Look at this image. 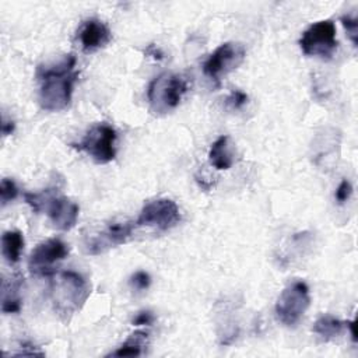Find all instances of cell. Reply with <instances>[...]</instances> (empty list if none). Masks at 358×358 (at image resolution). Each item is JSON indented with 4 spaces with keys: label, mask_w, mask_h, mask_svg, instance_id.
Masks as SVG:
<instances>
[{
    "label": "cell",
    "mask_w": 358,
    "mask_h": 358,
    "mask_svg": "<svg viewBox=\"0 0 358 358\" xmlns=\"http://www.w3.org/2000/svg\"><path fill=\"white\" fill-rule=\"evenodd\" d=\"M129 282H130V287H131L133 289L144 291V289H147V288L150 287V284H151V277H150L148 273L140 270V271H136V273L130 277Z\"/></svg>",
    "instance_id": "20"
},
{
    "label": "cell",
    "mask_w": 358,
    "mask_h": 358,
    "mask_svg": "<svg viewBox=\"0 0 358 358\" xmlns=\"http://www.w3.org/2000/svg\"><path fill=\"white\" fill-rule=\"evenodd\" d=\"M154 319L155 317H154L151 310H141L133 319V324L134 326H150V324H152Z\"/></svg>",
    "instance_id": "23"
},
{
    "label": "cell",
    "mask_w": 358,
    "mask_h": 358,
    "mask_svg": "<svg viewBox=\"0 0 358 358\" xmlns=\"http://www.w3.org/2000/svg\"><path fill=\"white\" fill-rule=\"evenodd\" d=\"M112 39L110 29L105 22L96 18L84 21L78 31V41L84 52L91 53L106 46Z\"/></svg>",
    "instance_id": "12"
},
{
    "label": "cell",
    "mask_w": 358,
    "mask_h": 358,
    "mask_svg": "<svg viewBox=\"0 0 358 358\" xmlns=\"http://www.w3.org/2000/svg\"><path fill=\"white\" fill-rule=\"evenodd\" d=\"M227 103L232 109H241L248 103V95L241 90H232L227 98Z\"/></svg>",
    "instance_id": "22"
},
{
    "label": "cell",
    "mask_w": 358,
    "mask_h": 358,
    "mask_svg": "<svg viewBox=\"0 0 358 358\" xmlns=\"http://www.w3.org/2000/svg\"><path fill=\"white\" fill-rule=\"evenodd\" d=\"M229 137L220 136L210 147L208 159L215 169H229L234 164V157L229 150Z\"/></svg>",
    "instance_id": "13"
},
{
    "label": "cell",
    "mask_w": 358,
    "mask_h": 358,
    "mask_svg": "<svg viewBox=\"0 0 358 358\" xmlns=\"http://www.w3.org/2000/svg\"><path fill=\"white\" fill-rule=\"evenodd\" d=\"M38 80L41 83L38 101L48 112H60L70 105L73 88L78 77L76 70V56L66 55L57 64L39 67Z\"/></svg>",
    "instance_id": "1"
},
{
    "label": "cell",
    "mask_w": 358,
    "mask_h": 358,
    "mask_svg": "<svg viewBox=\"0 0 358 358\" xmlns=\"http://www.w3.org/2000/svg\"><path fill=\"white\" fill-rule=\"evenodd\" d=\"M116 130L108 123L94 124L78 144H71L78 151L87 152L94 162L108 164L116 157Z\"/></svg>",
    "instance_id": "6"
},
{
    "label": "cell",
    "mask_w": 358,
    "mask_h": 358,
    "mask_svg": "<svg viewBox=\"0 0 358 358\" xmlns=\"http://www.w3.org/2000/svg\"><path fill=\"white\" fill-rule=\"evenodd\" d=\"M190 88L189 77L178 73H161L147 88V99L151 112L165 115L179 106Z\"/></svg>",
    "instance_id": "3"
},
{
    "label": "cell",
    "mask_w": 358,
    "mask_h": 358,
    "mask_svg": "<svg viewBox=\"0 0 358 358\" xmlns=\"http://www.w3.org/2000/svg\"><path fill=\"white\" fill-rule=\"evenodd\" d=\"M147 341L148 333L137 330L131 333L120 347L108 354V357H138L143 354V348L147 345Z\"/></svg>",
    "instance_id": "16"
},
{
    "label": "cell",
    "mask_w": 358,
    "mask_h": 358,
    "mask_svg": "<svg viewBox=\"0 0 358 358\" xmlns=\"http://www.w3.org/2000/svg\"><path fill=\"white\" fill-rule=\"evenodd\" d=\"M246 49L242 43L225 42L221 43L204 62L203 71L204 74L218 83L222 76L235 70L245 60Z\"/></svg>",
    "instance_id": "8"
},
{
    "label": "cell",
    "mask_w": 358,
    "mask_h": 358,
    "mask_svg": "<svg viewBox=\"0 0 358 358\" xmlns=\"http://www.w3.org/2000/svg\"><path fill=\"white\" fill-rule=\"evenodd\" d=\"M151 52H152V57H155V59H158V60H161V59L164 57L162 52H161L159 49H157L154 45H150L148 49H147V53H151Z\"/></svg>",
    "instance_id": "26"
},
{
    "label": "cell",
    "mask_w": 358,
    "mask_h": 358,
    "mask_svg": "<svg viewBox=\"0 0 358 358\" xmlns=\"http://www.w3.org/2000/svg\"><path fill=\"white\" fill-rule=\"evenodd\" d=\"M91 294L88 281L77 271L64 270L52 274L50 298L55 310L67 319L74 315L85 303Z\"/></svg>",
    "instance_id": "2"
},
{
    "label": "cell",
    "mask_w": 358,
    "mask_h": 358,
    "mask_svg": "<svg viewBox=\"0 0 358 358\" xmlns=\"http://www.w3.org/2000/svg\"><path fill=\"white\" fill-rule=\"evenodd\" d=\"M67 255L69 248L63 241L57 238L43 241L35 246L29 256V270L39 275H52L55 273L53 266L62 262Z\"/></svg>",
    "instance_id": "11"
},
{
    "label": "cell",
    "mask_w": 358,
    "mask_h": 358,
    "mask_svg": "<svg viewBox=\"0 0 358 358\" xmlns=\"http://www.w3.org/2000/svg\"><path fill=\"white\" fill-rule=\"evenodd\" d=\"M344 329H345V322H343L331 315L319 316L312 327L313 333H316L317 336H320L324 340L336 338L337 336H340L343 333Z\"/></svg>",
    "instance_id": "17"
},
{
    "label": "cell",
    "mask_w": 358,
    "mask_h": 358,
    "mask_svg": "<svg viewBox=\"0 0 358 358\" xmlns=\"http://www.w3.org/2000/svg\"><path fill=\"white\" fill-rule=\"evenodd\" d=\"M22 285L21 277H13L10 281L3 282V299L1 310L3 313H17L21 310V296L20 289Z\"/></svg>",
    "instance_id": "14"
},
{
    "label": "cell",
    "mask_w": 358,
    "mask_h": 358,
    "mask_svg": "<svg viewBox=\"0 0 358 358\" xmlns=\"http://www.w3.org/2000/svg\"><path fill=\"white\" fill-rule=\"evenodd\" d=\"M14 127H15V124H14L13 120H3V123H1V133H3V136L11 134L14 131Z\"/></svg>",
    "instance_id": "24"
},
{
    "label": "cell",
    "mask_w": 358,
    "mask_h": 358,
    "mask_svg": "<svg viewBox=\"0 0 358 358\" xmlns=\"http://www.w3.org/2000/svg\"><path fill=\"white\" fill-rule=\"evenodd\" d=\"M180 221V211L178 204L171 199H157L147 203L137 220V227H154L159 231H168Z\"/></svg>",
    "instance_id": "9"
},
{
    "label": "cell",
    "mask_w": 358,
    "mask_h": 358,
    "mask_svg": "<svg viewBox=\"0 0 358 358\" xmlns=\"http://www.w3.org/2000/svg\"><path fill=\"white\" fill-rule=\"evenodd\" d=\"M17 196H18V187H17L15 182L13 179H10V178L1 179V183H0V201H1V206H6L11 200H14Z\"/></svg>",
    "instance_id": "18"
},
{
    "label": "cell",
    "mask_w": 358,
    "mask_h": 358,
    "mask_svg": "<svg viewBox=\"0 0 358 358\" xmlns=\"http://www.w3.org/2000/svg\"><path fill=\"white\" fill-rule=\"evenodd\" d=\"M309 305V287L302 280H295L289 282L277 298L275 315L282 324L294 327L299 323Z\"/></svg>",
    "instance_id": "5"
},
{
    "label": "cell",
    "mask_w": 358,
    "mask_h": 358,
    "mask_svg": "<svg viewBox=\"0 0 358 358\" xmlns=\"http://www.w3.org/2000/svg\"><path fill=\"white\" fill-rule=\"evenodd\" d=\"M351 194H352V185H351V182L348 179H343L338 183L337 189H336L334 199L337 200L338 204H343V203H345L351 197Z\"/></svg>",
    "instance_id": "21"
},
{
    "label": "cell",
    "mask_w": 358,
    "mask_h": 358,
    "mask_svg": "<svg viewBox=\"0 0 358 358\" xmlns=\"http://www.w3.org/2000/svg\"><path fill=\"white\" fill-rule=\"evenodd\" d=\"M299 46L306 56L330 59L338 46L334 22L331 20H322L312 24L303 31Z\"/></svg>",
    "instance_id": "7"
},
{
    "label": "cell",
    "mask_w": 358,
    "mask_h": 358,
    "mask_svg": "<svg viewBox=\"0 0 358 358\" xmlns=\"http://www.w3.org/2000/svg\"><path fill=\"white\" fill-rule=\"evenodd\" d=\"M136 222H110L103 229L91 234L84 241V249L88 255H101L110 248H116L129 241Z\"/></svg>",
    "instance_id": "10"
},
{
    "label": "cell",
    "mask_w": 358,
    "mask_h": 358,
    "mask_svg": "<svg viewBox=\"0 0 358 358\" xmlns=\"http://www.w3.org/2000/svg\"><path fill=\"white\" fill-rule=\"evenodd\" d=\"M355 326H357V320H347L345 322V327L350 329V334H351V338L354 343H357V330H355Z\"/></svg>",
    "instance_id": "25"
},
{
    "label": "cell",
    "mask_w": 358,
    "mask_h": 358,
    "mask_svg": "<svg viewBox=\"0 0 358 358\" xmlns=\"http://www.w3.org/2000/svg\"><path fill=\"white\" fill-rule=\"evenodd\" d=\"M24 249V235L20 231H6L1 236V253L7 263L15 264Z\"/></svg>",
    "instance_id": "15"
},
{
    "label": "cell",
    "mask_w": 358,
    "mask_h": 358,
    "mask_svg": "<svg viewBox=\"0 0 358 358\" xmlns=\"http://www.w3.org/2000/svg\"><path fill=\"white\" fill-rule=\"evenodd\" d=\"M344 29L347 31L351 42L354 46H357L358 43V20L355 15H343L340 18Z\"/></svg>",
    "instance_id": "19"
},
{
    "label": "cell",
    "mask_w": 358,
    "mask_h": 358,
    "mask_svg": "<svg viewBox=\"0 0 358 358\" xmlns=\"http://www.w3.org/2000/svg\"><path fill=\"white\" fill-rule=\"evenodd\" d=\"M24 199L35 213L45 210L50 222L57 229L69 231L78 220V204L66 196L53 194L52 190H45L43 193H24Z\"/></svg>",
    "instance_id": "4"
}]
</instances>
